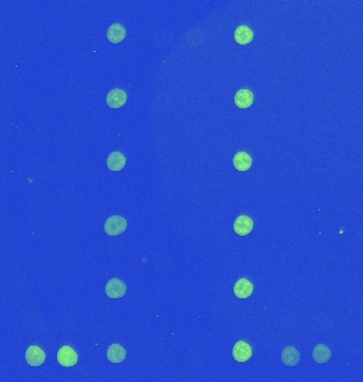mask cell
Here are the masks:
<instances>
[{
    "mask_svg": "<svg viewBox=\"0 0 363 382\" xmlns=\"http://www.w3.org/2000/svg\"><path fill=\"white\" fill-rule=\"evenodd\" d=\"M254 291L253 284L246 279L238 280L234 286V293L238 298H247Z\"/></svg>",
    "mask_w": 363,
    "mask_h": 382,
    "instance_id": "9c48e42d",
    "label": "cell"
},
{
    "mask_svg": "<svg viewBox=\"0 0 363 382\" xmlns=\"http://www.w3.org/2000/svg\"><path fill=\"white\" fill-rule=\"evenodd\" d=\"M254 222L253 220L244 215H241L236 219L234 222V230L237 235L239 236H246L253 230Z\"/></svg>",
    "mask_w": 363,
    "mask_h": 382,
    "instance_id": "52a82bcc",
    "label": "cell"
},
{
    "mask_svg": "<svg viewBox=\"0 0 363 382\" xmlns=\"http://www.w3.org/2000/svg\"><path fill=\"white\" fill-rule=\"evenodd\" d=\"M234 39L239 45H247L254 40V32L248 26H239L234 33Z\"/></svg>",
    "mask_w": 363,
    "mask_h": 382,
    "instance_id": "7c38bea8",
    "label": "cell"
},
{
    "mask_svg": "<svg viewBox=\"0 0 363 382\" xmlns=\"http://www.w3.org/2000/svg\"><path fill=\"white\" fill-rule=\"evenodd\" d=\"M105 293L110 298H120L127 293V285L119 279H112L105 285Z\"/></svg>",
    "mask_w": 363,
    "mask_h": 382,
    "instance_id": "3957f363",
    "label": "cell"
},
{
    "mask_svg": "<svg viewBox=\"0 0 363 382\" xmlns=\"http://www.w3.org/2000/svg\"><path fill=\"white\" fill-rule=\"evenodd\" d=\"M253 350L245 341H238L233 347V357L238 362H246L251 359Z\"/></svg>",
    "mask_w": 363,
    "mask_h": 382,
    "instance_id": "7a4b0ae2",
    "label": "cell"
},
{
    "mask_svg": "<svg viewBox=\"0 0 363 382\" xmlns=\"http://www.w3.org/2000/svg\"><path fill=\"white\" fill-rule=\"evenodd\" d=\"M281 361L286 366H296L301 361V354L294 346H286L281 352Z\"/></svg>",
    "mask_w": 363,
    "mask_h": 382,
    "instance_id": "ba28073f",
    "label": "cell"
},
{
    "mask_svg": "<svg viewBox=\"0 0 363 382\" xmlns=\"http://www.w3.org/2000/svg\"><path fill=\"white\" fill-rule=\"evenodd\" d=\"M252 164H253L252 157L249 156V154L243 151L236 153V155L233 158V165L238 171H241V172L247 171L252 167Z\"/></svg>",
    "mask_w": 363,
    "mask_h": 382,
    "instance_id": "4fadbf2b",
    "label": "cell"
},
{
    "mask_svg": "<svg viewBox=\"0 0 363 382\" xmlns=\"http://www.w3.org/2000/svg\"><path fill=\"white\" fill-rule=\"evenodd\" d=\"M107 359L112 363H120L127 357V351L120 344H112L107 349Z\"/></svg>",
    "mask_w": 363,
    "mask_h": 382,
    "instance_id": "9a60e30c",
    "label": "cell"
},
{
    "mask_svg": "<svg viewBox=\"0 0 363 382\" xmlns=\"http://www.w3.org/2000/svg\"><path fill=\"white\" fill-rule=\"evenodd\" d=\"M46 360V354L39 346H30L26 352V361L30 366H40Z\"/></svg>",
    "mask_w": 363,
    "mask_h": 382,
    "instance_id": "8992f818",
    "label": "cell"
},
{
    "mask_svg": "<svg viewBox=\"0 0 363 382\" xmlns=\"http://www.w3.org/2000/svg\"><path fill=\"white\" fill-rule=\"evenodd\" d=\"M126 164L127 158L121 152H112L106 159V166L111 171H120Z\"/></svg>",
    "mask_w": 363,
    "mask_h": 382,
    "instance_id": "5bb4252c",
    "label": "cell"
},
{
    "mask_svg": "<svg viewBox=\"0 0 363 382\" xmlns=\"http://www.w3.org/2000/svg\"><path fill=\"white\" fill-rule=\"evenodd\" d=\"M127 37V30L120 24H113L107 29L106 38L113 44L121 43Z\"/></svg>",
    "mask_w": 363,
    "mask_h": 382,
    "instance_id": "8fae6325",
    "label": "cell"
},
{
    "mask_svg": "<svg viewBox=\"0 0 363 382\" xmlns=\"http://www.w3.org/2000/svg\"><path fill=\"white\" fill-rule=\"evenodd\" d=\"M254 102V94L249 89H239L235 95V104L239 109H248Z\"/></svg>",
    "mask_w": 363,
    "mask_h": 382,
    "instance_id": "30bf717a",
    "label": "cell"
},
{
    "mask_svg": "<svg viewBox=\"0 0 363 382\" xmlns=\"http://www.w3.org/2000/svg\"><path fill=\"white\" fill-rule=\"evenodd\" d=\"M58 361L62 366L71 367L78 362V355L70 346H63L58 352Z\"/></svg>",
    "mask_w": 363,
    "mask_h": 382,
    "instance_id": "277c9868",
    "label": "cell"
},
{
    "mask_svg": "<svg viewBox=\"0 0 363 382\" xmlns=\"http://www.w3.org/2000/svg\"><path fill=\"white\" fill-rule=\"evenodd\" d=\"M127 220L120 216H112L104 223V231L108 236H118L127 229Z\"/></svg>",
    "mask_w": 363,
    "mask_h": 382,
    "instance_id": "6da1fadb",
    "label": "cell"
},
{
    "mask_svg": "<svg viewBox=\"0 0 363 382\" xmlns=\"http://www.w3.org/2000/svg\"><path fill=\"white\" fill-rule=\"evenodd\" d=\"M127 92L120 88L112 89L106 95V103L111 109H119L123 107L127 103Z\"/></svg>",
    "mask_w": 363,
    "mask_h": 382,
    "instance_id": "5b68a950",
    "label": "cell"
},
{
    "mask_svg": "<svg viewBox=\"0 0 363 382\" xmlns=\"http://www.w3.org/2000/svg\"><path fill=\"white\" fill-rule=\"evenodd\" d=\"M312 357L316 363H326L332 357V351L325 344H317L313 349Z\"/></svg>",
    "mask_w": 363,
    "mask_h": 382,
    "instance_id": "2e32d148",
    "label": "cell"
}]
</instances>
